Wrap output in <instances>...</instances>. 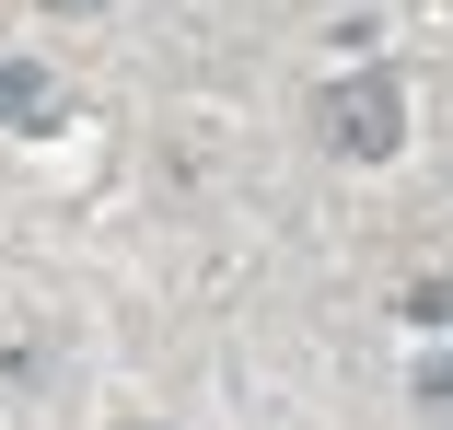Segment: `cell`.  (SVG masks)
<instances>
[{"label": "cell", "mask_w": 453, "mask_h": 430, "mask_svg": "<svg viewBox=\"0 0 453 430\" xmlns=\"http://www.w3.org/2000/svg\"><path fill=\"white\" fill-rule=\"evenodd\" d=\"M326 117H337V140H349V151H395V94H384V81H360V94H337Z\"/></svg>", "instance_id": "cell-1"}, {"label": "cell", "mask_w": 453, "mask_h": 430, "mask_svg": "<svg viewBox=\"0 0 453 430\" xmlns=\"http://www.w3.org/2000/svg\"><path fill=\"white\" fill-rule=\"evenodd\" d=\"M47 12H94V0H47Z\"/></svg>", "instance_id": "cell-3"}, {"label": "cell", "mask_w": 453, "mask_h": 430, "mask_svg": "<svg viewBox=\"0 0 453 430\" xmlns=\"http://www.w3.org/2000/svg\"><path fill=\"white\" fill-rule=\"evenodd\" d=\"M58 117V81L35 58H0V128H47Z\"/></svg>", "instance_id": "cell-2"}]
</instances>
